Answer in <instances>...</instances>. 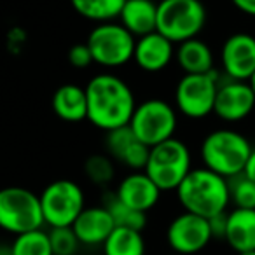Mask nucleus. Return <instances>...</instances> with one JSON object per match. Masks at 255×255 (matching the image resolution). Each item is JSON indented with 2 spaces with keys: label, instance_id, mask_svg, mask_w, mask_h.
Returning <instances> with one entry per match:
<instances>
[{
  "label": "nucleus",
  "instance_id": "21",
  "mask_svg": "<svg viewBox=\"0 0 255 255\" xmlns=\"http://www.w3.org/2000/svg\"><path fill=\"white\" fill-rule=\"evenodd\" d=\"M175 60L185 74H210L215 70L212 49L198 37L178 44Z\"/></svg>",
  "mask_w": 255,
  "mask_h": 255
},
{
  "label": "nucleus",
  "instance_id": "18",
  "mask_svg": "<svg viewBox=\"0 0 255 255\" xmlns=\"http://www.w3.org/2000/svg\"><path fill=\"white\" fill-rule=\"evenodd\" d=\"M121 25L135 37L157 32V2L154 0H126L119 16Z\"/></svg>",
  "mask_w": 255,
  "mask_h": 255
},
{
  "label": "nucleus",
  "instance_id": "10",
  "mask_svg": "<svg viewBox=\"0 0 255 255\" xmlns=\"http://www.w3.org/2000/svg\"><path fill=\"white\" fill-rule=\"evenodd\" d=\"M219 75L210 74H185L175 88V103L178 112L189 119H203L215 109L219 93Z\"/></svg>",
  "mask_w": 255,
  "mask_h": 255
},
{
  "label": "nucleus",
  "instance_id": "7",
  "mask_svg": "<svg viewBox=\"0 0 255 255\" xmlns=\"http://www.w3.org/2000/svg\"><path fill=\"white\" fill-rule=\"evenodd\" d=\"M89 46L95 63L105 68H117L135 58L136 39L121 23H100L89 32Z\"/></svg>",
  "mask_w": 255,
  "mask_h": 255
},
{
  "label": "nucleus",
  "instance_id": "15",
  "mask_svg": "<svg viewBox=\"0 0 255 255\" xmlns=\"http://www.w3.org/2000/svg\"><path fill=\"white\" fill-rule=\"evenodd\" d=\"M161 189L152 182L145 171H133L119 182L116 194L129 208L147 213L157 205L161 198Z\"/></svg>",
  "mask_w": 255,
  "mask_h": 255
},
{
  "label": "nucleus",
  "instance_id": "29",
  "mask_svg": "<svg viewBox=\"0 0 255 255\" xmlns=\"http://www.w3.org/2000/svg\"><path fill=\"white\" fill-rule=\"evenodd\" d=\"M68 63L75 68H88L91 63H95L93 60L91 49L88 44H75L68 49Z\"/></svg>",
  "mask_w": 255,
  "mask_h": 255
},
{
  "label": "nucleus",
  "instance_id": "28",
  "mask_svg": "<svg viewBox=\"0 0 255 255\" xmlns=\"http://www.w3.org/2000/svg\"><path fill=\"white\" fill-rule=\"evenodd\" d=\"M51 247L54 255H77V248L81 245L74 227H51L49 231Z\"/></svg>",
  "mask_w": 255,
  "mask_h": 255
},
{
  "label": "nucleus",
  "instance_id": "4",
  "mask_svg": "<svg viewBox=\"0 0 255 255\" xmlns=\"http://www.w3.org/2000/svg\"><path fill=\"white\" fill-rule=\"evenodd\" d=\"M206 9L201 0H159L157 32L173 44L196 39L205 28Z\"/></svg>",
  "mask_w": 255,
  "mask_h": 255
},
{
  "label": "nucleus",
  "instance_id": "3",
  "mask_svg": "<svg viewBox=\"0 0 255 255\" xmlns=\"http://www.w3.org/2000/svg\"><path fill=\"white\" fill-rule=\"evenodd\" d=\"M254 147L248 138L234 129H215L201 143V161L205 168L224 178L245 173Z\"/></svg>",
  "mask_w": 255,
  "mask_h": 255
},
{
  "label": "nucleus",
  "instance_id": "19",
  "mask_svg": "<svg viewBox=\"0 0 255 255\" xmlns=\"http://www.w3.org/2000/svg\"><path fill=\"white\" fill-rule=\"evenodd\" d=\"M226 241L236 254L255 250V210L234 208L227 213Z\"/></svg>",
  "mask_w": 255,
  "mask_h": 255
},
{
  "label": "nucleus",
  "instance_id": "20",
  "mask_svg": "<svg viewBox=\"0 0 255 255\" xmlns=\"http://www.w3.org/2000/svg\"><path fill=\"white\" fill-rule=\"evenodd\" d=\"M53 110L61 121L81 123L88 119V95L86 88L77 84H63L54 91L51 100Z\"/></svg>",
  "mask_w": 255,
  "mask_h": 255
},
{
  "label": "nucleus",
  "instance_id": "1",
  "mask_svg": "<svg viewBox=\"0 0 255 255\" xmlns=\"http://www.w3.org/2000/svg\"><path fill=\"white\" fill-rule=\"evenodd\" d=\"M88 121L103 131L128 126L136 103L131 88L114 74H98L86 84Z\"/></svg>",
  "mask_w": 255,
  "mask_h": 255
},
{
  "label": "nucleus",
  "instance_id": "36",
  "mask_svg": "<svg viewBox=\"0 0 255 255\" xmlns=\"http://www.w3.org/2000/svg\"><path fill=\"white\" fill-rule=\"evenodd\" d=\"M77 255H79V254H77Z\"/></svg>",
  "mask_w": 255,
  "mask_h": 255
},
{
  "label": "nucleus",
  "instance_id": "5",
  "mask_svg": "<svg viewBox=\"0 0 255 255\" xmlns=\"http://www.w3.org/2000/svg\"><path fill=\"white\" fill-rule=\"evenodd\" d=\"M191 150L182 140L170 138L156 147H150L145 173L161 191H177L191 173Z\"/></svg>",
  "mask_w": 255,
  "mask_h": 255
},
{
  "label": "nucleus",
  "instance_id": "2",
  "mask_svg": "<svg viewBox=\"0 0 255 255\" xmlns=\"http://www.w3.org/2000/svg\"><path fill=\"white\" fill-rule=\"evenodd\" d=\"M175 192L184 212L205 219L224 213L231 203L229 180L205 166L191 170Z\"/></svg>",
  "mask_w": 255,
  "mask_h": 255
},
{
  "label": "nucleus",
  "instance_id": "33",
  "mask_svg": "<svg viewBox=\"0 0 255 255\" xmlns=\"http://www.w3.org/2000/svg\"><path fill=\"white\" fill-rule=\"evenodd\" d=\"M238 255H255V250H252V252H243V254H238Z\"/></svg>",
  "mask_w": 255,
  "mask_h": 255
},
{
  "label": "nucleus",
  "instance_id": "12",
  "mask_svg": "<svg viewBox=\"0 0 255 255\" xmlns=\"http://www.w3.org/2000/svg\"><path fill=\"white\" fill-rule=\"evenodd\" d=\"M220 61L229 79L250 82L255 74V37L245 32L227 37L220 49Z\"/></svg>",
  "mask_w": 255,
  "mask_h": 255
},
{
  "label": "nucleus",
  "instance_id": "35",
  "mask_svg": "<svg viewBox=\"0 0 255 255\" xmlns=\"http://www.w3.org/2000/svg\"><path fill=\"white\" fill-rule=\"evenodd\" d=\"M175 255H178V254H175Z\"/></svg>",
  "mask_w": 255,
  "mask_h": 255
},
{
  "label": "nucleus",
  "instance_id": "25",
  "mask_svg": "<svg viewBox=\"0 0 255 255\" xmlns=\"http://www.w3.org/2000/svg\"><path fill=\"white\" fill-rule=\"evenodd\" d=\"M9 250L11 255H54L49 233H44L42 229L16 236Z\"/></svg>",
  "mask_w": 255,
  "mask_h": 255
},
{
  "label": "nucleus",
  "instance_id": "23",
  "mask_svg": "<svg viewBox=\"0 0 255 255\" xmlns=\"http://www.w3.org/2000/svg\"><path fill=\"white\" fill-rule=\"evenodd\" d=\"M70 4L79 16L100 25L119 18L126 0H70Z\"/></svg>",
  "mask_w": 255,
  "mask_h": 255
},
{
  "label": "nucleus",
  "instance_id": "31",
  "mask_svg": "<svg viewBox=\"0 0 255 255\" xmlns=\"http://www.w3.org/2000/svg\"><path fill=\"white\" fill-rule=\"evenodd\" d=\"M231 2H233V5L238 11L255 18V0H231Z\"/></svg>",
  "mask_w": 255,
  "mask_h": 255
},
{
  "label": "nucleus",
  "instance_id": "34",
  "mask_svg": "<svg viewBox=\"0 0 255 255\" xmlns=\"http://www.w3.org/2000/svg\"><path fill=\"white\" fill-rule=\"evenodd\" d=\"M250 84H252V88H254V91H255V74H254V77L250 79Z\"/></svg>",
  "mask_w": 255,
  "mask_h": 255
},
{
  "label": "nucleus",
  "instance_id": "14",
  "mask_svg": "<svg viewBox=\"0 0 255 255\" xmlns=\"http://www.w3.org/2000/svg\"><path fill=\"white\" fill-rule=\"evenodd\" d=\"M105 147L114 159L133 171H143L149 163L150 147L136 138L129 124L107 133Z\"/></svg>",
  "mask_w": 255,
  "mask_h": 255
},
{
  "label": "nucleus",
  "instance_id": "30",
  "mask_svg": "<svg viewBox=\"0 0 255 255\" xmlns=\"http://www.w3.org/2000/svg\"><path fill=\"white\" fill-rule=\"evenodd\" d=\"M210 220V227H212L213 238L219 240H226V231H227V212L219 213V215L212 217Z\"/></svg>",
  "mask_w": 255,
  "mask_h": 255
},
{
  "label": "nucleus",
  "instance_id": "27",
  "mask_svg": "<svg viewBox=\"0 0 255 255\" xmlns=\"http://www.w3.org/2000/svg\"><path fill=\"white\" fill-rule=\"evenodd\" d=\"M84 173L91 184L107 185L112 182L116 170H114V163L110 157L103 156V154H93L86 159Z\"/></svg>",
  "mask_w": 255,
  "mask_h": 255
},
{
  "label": "nucleus",
  "instance_id": "11",
  "mask_svg": "<svg viewBox=\"0 0 255 255\" xmlns=\"http://www.w3.org/2000/svg\"><path fill=\"white\" fill-rule=\"evenodd\" d=\"M166 240L175 254H198L213 240L210 220L189 212L180 213L168 226Z\"/></svg>",
  "mask_w": 255,
  "mask_h": 255
},
{
  "label": "nucleus",
  "instance_id": "6",
  "mask_svg": "<svg viewBox=\"0 0 255 255\" xmlns=\"http://www.w3.org/2000/svg\"><path fill=\"white\" fill-rule=\"evenodd\" d=\"M46 224L40 196L25 187H5L0 191V226L7 233L19 234L42 229Z\"/></svg>",
  "mask_w": 255,
  "mask_h": 255
},
{
  "label": "nucleus",
  "instance_id": "17",
  "mask_svg": "<svg viewBox=\"0 0 255 255\" xmlns=\"http://www.w3.org/2000/svg\"><path fill=\"white\" fill-rule=\"evenodd\" d=\"M74 231L82 245H102L109 240V236L116 229L112 215L105 206H86L82 213L74 222Z\"/></svg>",
  "mask_w": 255,
  "mask_h": 255
},
{
  "label": "nucleus",
  "instance_id": "32",
  "mask_svg": "<svg viewBox=\"0 0 255 255\" xmlns=\"http://www.w3.org/2000/svg\"><path fill=\"white\" fill-rule=\"evenodd\" d=\"M245 175H247L248 178H252V180L255 182V149H254V152H252L250 159H248V164H247V170H245Z\"/></svg>",
  "mask_w": 255,
  "mask_h": 255
},
{
  "label": "nucleus",
  "instance_id": "16",
  "mask_svg": "<svg viewBox=\"0 0 255 255\" xmlns=\"http://www.w3.org/2000/svg\"><path fill=\"white\" fill-rule=\"evenodd\" d=\"M175 53H177L175 44L171 40H168L163 33L154 32L136 39L133 61L143 72L156 74V72L164 70L171 63V60L175 58Z\"/></svg>",
  "mask_w": 255,
  "mask_h": 255
},
{
  "label": "nucleus",
  "instance_id": "26",
  "mask_svg": "<svg viewBox=\"0 0 255 255\" xmlns=\"http://www.w3.org/2000/svg\"><path fill=\"white\" fill-rule=\"evenodd\" d=\"M229 194L236 208L255 210V182L245 173L229 178Z\"/></svg>",
  "mask_w": 255,
  "mask_h": 255
},
{
  "label": "nucleus",
  "instance_id": "8",
  "mask_svg": "<svg viewBox=\"0 0 255 255\" xmlns=\"http://www.w3.org/2000/svg\"><path fill=\"white\" fill-rule=\"evenodd\" d=\"M129 128L140 142L156 147L173 138L177 129V112L168 102L159 98L145 100L136 105Z\"/></svg>",
  "mask_w": 255,
  "mask_h": 255
},
{
  "label": "nucleus",
  "instance_id": "9",
  "mask_svg": "<svg viewBox=\"0 0 255 255\" xmlns=\"http://www.w3.org/2000/svg\"><path fill=\"white\" fill-rule=\"evenodd\" d=\"M81 185L60 178L47 185L40 194L46 224L51 227H70L86 208Z\"/></svg>",
  "mask_w": 255,
  "mask_h": 255
},
{
  "label": "nucleus",
  "instance_id": "13",
  "mask_svg": "<svg viewBox=\"0 0 255 255\" xmlns=\"http://www.w3.org/2000/svg\"><path fill=\"white\" fill-rule=\"evenodd\" d=\"M254 107L255 91L250 82L229 79L219 86L213 114L226 123H238L250 116Z\"/></svg>",
  "mask_w": 255,
  "mask_h": 255
},
{
  "label": "nucleus",
  "instance_id": "22",
  "mask_svg": "<svg viewBox=\"0 0 255 255\" xmlns=\"http://www.w3.org/2000/svg\"><path fill=\"white\" fill-rule=\"evenodd\" d=\"M103 255H145V240L142 231L116 227L103 243Z\"/></svg>",
  "mask_w": 255,
  "mask_h": 255
},
{
  "label": "nucleus",
  "instance_id": "24",
  "mask_svg": "<svg viewBox=\"0 0 255 255\" xmlns=\"http://www.w3.org/2000/svg\"><path fill=\"white\" fill-rule=\"evenodd\" d=\"M103 206H105L110 215H112L116 227H128V229H135V231L145 229V226H147L145 213L124 205V203L117 198L116 191L107 192V194L103 196Z\"/></svg>",
  "mask_w": 255,
  "mask_h": 255
}]
</instances>
